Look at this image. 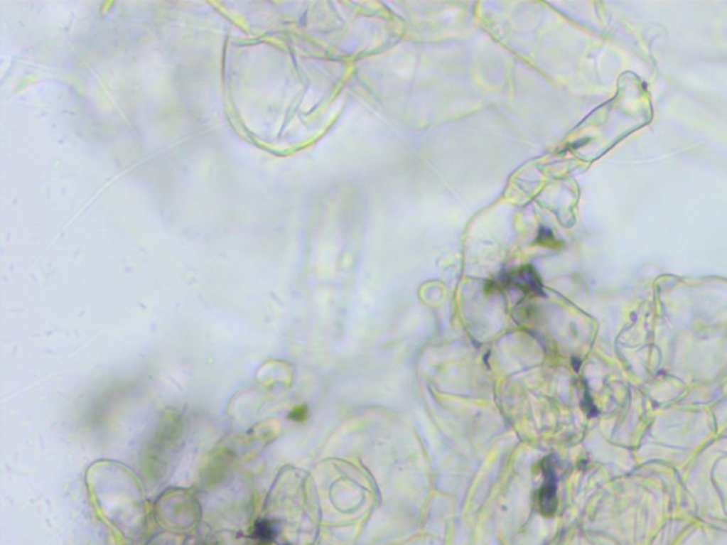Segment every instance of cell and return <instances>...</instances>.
I'll list each match as a JSON object with an SVG mask.
<instances>
[{
    "instance_id": "1",
    "label": "cell",
    "mask_w": 727,
    "mask_h": 545,
    "mask_svg": "<svg viewBox=\"0 0 727 545\" xmlns=\"http://www.w3.org/2000/svg\"><path fill=\"white\" fill-rule=\"evenodd\" d=\"M542 472L544 476V483L537 493V509L539 513L544 517H550L557 510V477L554 468L550 459H544L542 463Z\"/></svg>"
},
{
    "instance_id": "2",
    "label": "cell",
    "mask_w": 727,
    "mask_h": 545,
    "mask_svg": "<svg viewBox=\"0 0 727 545\" xmlns=\"http://www.w3.org/2000/svg\"><path fill=\"white\" fill-rule=\"evenodd\" d=\"M509 283L519 287L526 294L534 296L542 291V281L536 271L530 267H523L509 276Z\"/></svg>"
},
{
    "instance_id": "3",
    "label": "cell",
    "mask_w": 727,
    "mask_h": 545,
    "mask_svg": "<svg viewBox=\"0 0 727 545\" xmlns=\"http://www.w3.org/2000/svg\"><path fill=\"white\" fill-rule=\"evenodd\" d=\"M254 534L259 540L262 541H269L273 539V527L270 523L262 520L256 524V529H254Z\"/></svg>"
},
{
    "instance_id": "4",
    "label": "cell",
    "mask_w": 727,
    "mask_h": 545,
    "mask_svg": "<svg viewBox=\"0 0 727 545\" xmlns=\"http://www.w3.org/2000/svg\"><path fill=\"white\" fill-rule=\"evenodd\" d=\"M290 418H291L293 421H297V422L304 421V419L307 418V409H306V406H298V408H296V409L291 412Z\"/></svg>"
}]
</instances>
